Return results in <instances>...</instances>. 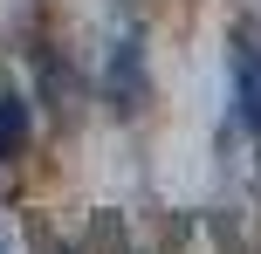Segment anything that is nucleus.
I'll return each mask as SVG.
<instances>
[{
	"label": "nucleus",
	"mask_w": 261,
	"mask_h": 254,
	"mask_svg": "<svg viewBox=\"0 0 261 254\" xmlns=\"http://www.w3.org/2000/svg\"><path fill=\"white\" fill-rule=\"evenodd\" d=\"M28 131H35V110L14 82H0V165H14L28 151Z\"/></svg>",
	"instance_id": "f03ea898"
},
{
	"label": "nucleus",
	"mask_w": 261,
	"mask_h": 254,
	"mask_svg": "<svg viewBox=\"0 0 261 254\" xmlns=\"http://www.w3.org/2000/svg\"><path fill=\"white\" fill-rule=\"evenodd\" d=\"M0 254H14V241H7V234H0Z\"/></svg>",
	"instance_id": "20e7f679"
},
{
	"label": "nucleus",
	"mask_w": 261,
	"mask_h": 254,
	"mask_svg": "<svg viewBox=\"0 0 261 254\" xmlns=\"http://www.w3.org/2000/svg\"><path fill=\"white\" fill-rule=\"evenodd\" d=\"M227 69H234V117H241V131L254 137V151H261V35L254 27H234Z\"/></svg>",
	"instance_id": "f257e3e1"
},
{
	"label": "nucleus",
	"mask_w": 261,
	"mask_h": 254,
	"mask_svg": "<svg viewBox=\"0 0 261 254\" xmlns=\"http://www.w3.org/2000/svg\"><path fill=\"white\" fill-rule=\"evenodd\" d=\"M138 96H144V55H138V35H130L110 55V110H138Z\"/></svg>",
	"instance_id": "7ed1b4c3"
}]
</instances>
